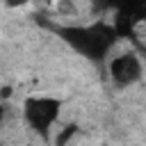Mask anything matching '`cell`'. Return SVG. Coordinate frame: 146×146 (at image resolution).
Wrapping results in <instances>:
<instances>
[{
	"label": "cell",
	"mask_w": 146,
	"mask_h": 146,
	"mask_svg": "<svg viewBox=\"0 0 146 146\" xmlns=\"http://www.w3.org/2000/svg\"><path fill=\"white\" fill-rule=\"evenodd\" d=\"M71 50L94 64H105L110 50L116 46L119 34L110 21H94L87 25H52L50 27Z\"/></svg>",
	"instance_id": "obj_1"
},
{
	"label": "cell",
	"mask_w": 146,
	"mask_h": 146,
	"mask_svg": "<svg viewBox=\"0 0 146 146\" xmlns=\"http://www.w3.org/2000/svg\"><path fill=\"white\" fill-rule=\"evenodd\" d=\"M62 107L64 100L57 96H27L23 100V119L36 137L48 141L52 135V125L59 121Z\"/></svg>",
	"instance_id": "obj_2"
},
{
	"label": "cell",
	"mask_w": 146,
	"mask_h": 146,
	"mask_svg": "<svg viewBox=\"0 0 146 146\" xmlns=\"http://www.w3.org/2000/svg\"><path fill=\"white\" fill-rule=\"evenodd\" d=\"M107 9L114 11L112 25L119 39L135 36V30L146 25V0H107Z\"/></svg>",
	"instance_id": "obj_3"
},
{
	"label": "cell",
	"mask_w": 146,
	"mask_h": 146,
	"mask_svg": "<svg viewBox=\"0 0 146 146\" xmlns=\"http://www.w3.org/2000/svg\"><path fill=\"white\" fill-rule=\"evenodd\" d=\"M107 73L112 78V82L121 89L125 87H132L137 84L141 78H144V64L141 59L137 57V52L128 50V52H121V55H114L110 62H107Z\"/></svg>",
	"instance_id": "obj_4"
},
{
	"label": "cell",
	"mask_w": 146,
	"mask_h": 146,
	"mask_svg": "<svg viewBox=\"0 0 146 146\" xmlns=\"http://www.w3.org/2000/svg\"><path fill=\"white\" fill-rule=\"evenodd\" d=\"M80 128H78V123H68V125H64L57 135H55V146H66L68 144V139L71 137H75V132H78Z\"/></svg>",
	"instance_id": "obj_5"
},
{
	"label": "cell",
	"mask_w": 146,
	"mask_h": 146,
	"mask_svg": "<svg viewBox=\"0 0 146 146\" xmlns=\"http://www.w3.org/2000/svg\"><path fill=\"white\" fill-rule=\"evenodd\" d=\"M2 2H5V7H9V9H21V7L30 5V0H2Z\"/></svg>",
	"instance_id": "obj_6"
},
{
	"label": "cell",
	"mask_w": 146,
	"mask_h": 146,
	"mask_svg": "<svg viewBox=\"0 0 146 146\" xmlns=\"http://www.w3.org/2000/svg\"><path fill=\"white\" fill-rule=\"evenodd\" d=\"M91 5H94L96 9H100V11L107 9V0H91Z\"/></svg>",
	"instance_id": "obj_7"
},
{
	"label": "cell",
	"mask_w": 146,
	"mask_h": 146,
	"mask_svg": "<svg viewBox=\"0 0 146 146\" xmlns=\"http://www.w3.org/2000/svg\"><path fill=\"white\" fill-rule=\"evenodd\" d=\"M9 96H11V89L9 87H2L0 89V98H9Z\"/></svg>",
	"instance_id": "obj_8"
},
{
	"label": "cell",
	"mask_w": 146,
	"mask_h": 146,
	"mask_svg": "<svg viewBox=\"0 0 146 146\" xmlns=\"http://www.w3.org/2000/svg\"><path fill=\"white\" fill-rule=\"evenodd\" d=\"M5 119V107H2V103H0V121Z\"/></svg>",
	"instance_id": "obj_9"
}]
</instances>
